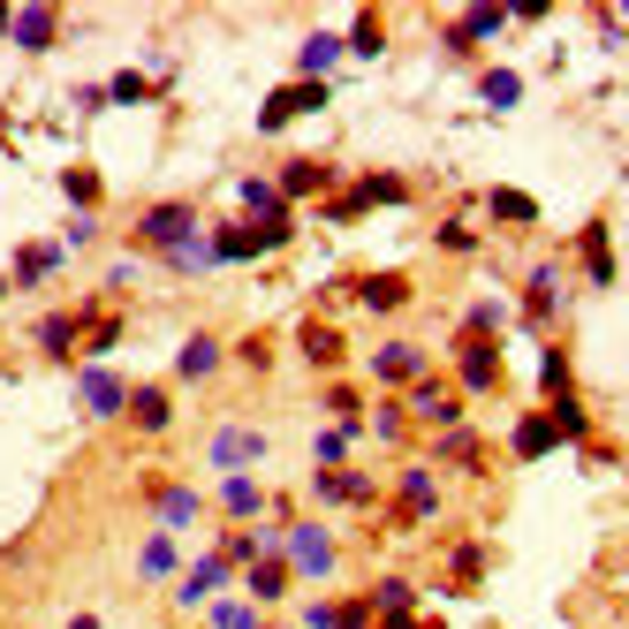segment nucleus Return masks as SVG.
Returning a JSON list of instances; mask_svg holds the SVG:
<instances>
[{
	"label": "nucleus",
	"mask_w": 629,
	"mask_h": 629,
	"mask_svg": "<svg viewBox=\"0 0 629 629\" xmlns=\"http://www.w3.org/2000/svg\"><path fill=\"white\" fill-rule=\"evenodd\" d=\"M281 592H289V561L258 554V561H251V600H281Z\"/></svg>",
	"instance_id": "6ab92c4d"
},
{
	"label": "nucleus",
	"mask_w": 629,
	"mask_h": 629,
	"mask_svg": "<svg viewBox=\"0 0 629 629\" xmlns=\"http://www.w3.org/2000/svg\"><path fill=\"white\" fill-rule=\"evenodd\" d=\"M281 554H289V569H304V577H326V569H334V539H326L318 523H297V531L281 539Z\"/></svg>",
	"instance_id": "7ed1b4c3"
},
{
	"label": "nucleus",
	"mask_w": 629,
	"mask_h": 629,
	"mask_svg": "<svg viewBox=\"0 0 629 629\" xmlns=\"http://www.w3.org/2000/svg\"><path fill=\"white\" fill-rule=\"evenodd\" d=\"M174 561H182V554H174V531H159L153 546H145V561H137V569H145V577H167Z\"/></svg>",
	"instance_id": "7c9ffc66"
},
{
	"label": "nucleus",
	"mask_w": 629,
	"mask_h": 629,
	"mask_svg": "<svg viewBox=\"0 0 629 629\" xmlns=\"http://www.w3.org/2000/svg\"><path fill=\"white\" fill-rule=\"evenodd\" d=\"M546 448H561V433H554V418H523V425H516V456L531 463V456H546Z\"/></svg>",
	"instance_id": "f3484780"
},
{
	"label": "nucleus",
	"mask_w": 629,
	"mask_h": 629,
	"mask_svg": "<svg viewBox=\"0 0 629 629\" xmlns=\"http://www.w3.org/2000/svg\"><path fill=\"white\" fill-rule=\"evenodd\" d=\"M584 266H592V281H615V251H607V228H592V235H584Z\"/></svg>",
	"instance_id": "cd10ccee"
},
{
	"label": "nucleus",
	"mask_w": 629,
	"mask_h": 629,
	"mask_svg": "<svg viewBox=\"0 0 629 629\" xmlns=\"http://www.w3.org/2000/svg\"><path fill=\"white\" fill-rule=\"evenodd\" d=\"M137 243L159 251V258H174L182 243H197V213H190V205H153V213L137 220Z\"/></svg>",
	"instance_id": "f257e3e1"
},
{
	"label": "nucleus",
	"mask_w": 629,
	"mask_h": 629,
	"mask_svg": "<svg viewBox=\"0 0 629 629\" xmlns=\"http://www.w3.org/2000/svg\"><path fill=\"white\" fill-rule=\"evenodd\" d=\"M402 297H410V289H402L395 274H372V281H364V312H395Z\"/></svg>",
	"instance_id": "a878e982"
},
{
	"label": "nucleus",
	"mask_w": 629,
	"mask_h": 629,
	"mask_svg": "<svg viewBox=\"0 0 629 629\" xmlns=\"http://www.w3.org/2000/svg\"><path fill=\"white\" fill-rule=\"evenodd\" d=\"M61 190H69L76 205H99V174H92V167H69V174H61Z\"/></svg>",
	"instance_id": "72a5a7b5"
},
{
	"label": "nucleus",
	"mask_w": 629,
	"mask_h": 629,
	"mask_svg": "<svg viewBox=\"0 0 629 629\" xmlns=\"http://www.w3.org/2000/svg\"><path fill=\"white\" fill-rule=\"evenodd\" d=\"M379 629H418V622L410 615H379Z\"/></svg>",
	"instance_id": "e433bc0d"
},
{
	"label": "nucleus",
	"mask_w": 629,
	"mask_h": 629,
	"mask_svg": "<svg viewBox=\"0 0 629 629\" xmlns=\"http://www.w3.org/2000/svg\"><path fill=\"white\" fill-rule=\"evenodd\" d=\"M418 364H425V356H418V349H410V341H387V349H379V356H372V372H379V379H387V387H402V379H418Z\"/></svg>",
	"instance_id": "9b49d317"
},
{
	"label": "nucleus",
	"mask_w": 629,
	"mask_h": 629,
	"mask_svg": "<svg viewBox=\"0 0 629 629\" xmlns=\"http://www.w3.org/2000/svg\"><path fill=\"white\" fill-rule=\"evenodd\" d=\"M341 61V38L334 31H312L304 38V53H297V69H304V84H326V69Z\"/></svg>",
	"instance_id": "1a4fd4ad"
},
{
	"label": "nucleus",
	"mask_w": 629,
	"mask_h": 629,
	"mask_svg": "<svg viewBox=\"0 0 629 629\" xmlns=\"http://www.w3.org/2000/svg\"><path fill=\"white\" fill-rule=\"evenodd\" d=\"M69 629H99V622H92V615H76V622H69Z\"/></svg>",
	"instance_id": "58836bf2"
},
{
	"label": "nucleus",
	"mask_w": 629,
	"mask_h": 629,
	"mask_svg": "<svg viewBox=\"0 0 629 629\" xmlns=\"http://www.w3.org/2000/svg\"><path fill=\"white\" fill-rule=\"evenodd\" d=\"M356 433H364V425H349V418H341V425H334V433H318V463H326V471H334V463H341V456H349V440H356Z\"/></svg>",
	"instance_id": "c756f323"
},
{
	"label": "nucleus",
	"mask_w": 629,
	"mask_h": 629,
	"mask_svg": "<svg viewBox=\"0 0 629 629\" xmlns=\"http://www.w3.org/2000/svg\"><path fill=\"white\" fill-rule=\"evenodd\" d=\"M61 258H69V243H31V251L15 258V281H46Z\"/></svg>",
	"instance_id": "dca6fc26"
},
{
	"label": "nucleus",
	"mask_w": 629,
	"mask_h": 629,
	"mask_svg": "<svg viewBox=\"0 0 629 629\" xmlns=\"http://www.w3.org/2000/svg\"><path fill=\"white\" fill-rule=\"evenodd\" d=\"M8 31H15V15H8V8H0V38H8Z\"/></svg>",
	"instance_id": "4c0bfd02"
},
{
	"label": "nucleus",
	"mask_w": 629,
	"mask_h": 629,
	"mask_svg": "<svg viewBox=\"0 0 629 629\" xmlns=\"http://www.w3.org/2000/svg\"><path fill=\"white\" fill-rule=\"evenodd\" d=\"M516 99H523V76L516 69H493L485 76V107H516Z\"/></svg>",
	"instance_id": "bb28decb"
},
{
	"label": "nucleus",
	"mask_w": 629,
	"mask_h": 629,
	"mask_svg": "<svg viewBox=\"0 0 629 629\" xmlns=\"http://www.w3.org/2000/svg\"><path fill=\"white\" fill-rule=\"evenodd\" d=\"M318 500H349V508H364V500H372V477H364V471H318Z\"/></svg>",
	"instance_id": "9d476101"
},
{
	"label": "nucleus",
	"mask_w": 629,
	"mask_h": 629,
	"mask_svg": "<svg viewBox=\"0 0 629 629\" xmlns=\"http://www.w3.org/2000/svg\"><path fill=\"white\" fill-rule=\"evenodd\" d=\"M485 205H493V220H531V213H539V205H531L523 190H493Z\"/></svg>",
	"instance_id": "2f4dec72"
},
{
	"label": "nucleus",
	"mask_w": 629,
	"mask_h": 629,
	"mask_svg": "<svg viewBox=\"0 0 629 629\" xmlns=\"http://www.w3.org/2000/svg\"><path fill=\"white\" fill-rule=\"evenodd\" d=\"M402 197H410V190H402L395 174H372V182H356V190H349V197H341L334 213L349 220V213H364V205H402Z\"/></svg>",
	"instance_id": "39448f33"
},
{
	"label": "nucleus",
	"mask_w": 629,
	"mask_h": 629,
	"mask_svg": "<svg viewBox=\"0 0 629 629\" xmlns=\"http://www.w3.org/2000/svg\"><path fill=\"white\" fill-rule=\"evenodd\" d=\"M190 523H197V493L159 485V531H190Z\"/></svg>",
	"instance_id": "ddd939ff"
},
{
	"label": "nucleus",
	"mask_w": 629,
	"mask_h": 629,
	"mask_svg": "<svg viewBox=\"0 0 629 629\" xmlns=\"http://www.w3.org/2000/svg\"><path fill=\"white\" fill-rule=\"evenodd\" d=\"M130 425H137V433H167V395H159V387H137V395H130Z\"/></svg>",
	"instance_id": "2eb2a0df"
},
{
	"label": "nucleus",
	"mask_w": 629,
	"mask_h": 629,
	"mask_svg": "<svg viewBox=\"0 0 629 629\" xmlns=\"http://www.w3.org/2000/svg\"><path fill=\"white\" fill-rule=\"evenodd\" d=\"M500 379V356H493V341H471L463 349V387H493Z\"/></svg>",
	"instance_id": "4be33fe9"
},
{
	"label": "nucleus",
	"mask_w": 629,
	"mask_h": 629,
	"mask_svg": "<svg viewBox=\"0 0 629 629\" xmlns=\"http://www.w3.org/2000/svg\"><path fill=\"white\" fill-rule=\"evenodd\" d=\"M220 508H228V516H243V523H251V516H258V508H266V493H258V485H251V477H243V471H228V485H220Z\"/></svg>",
	"instance_id": "4468645a"
},
{
	"label": "nucleus",
	"mask_w": 629,
	"mask_h": 629,
	"mask_svg": "<svg viewBox=\"0 0 629 629\" xmlns=\"http://www.w3.org/2000/svg\"><path fill=\"white\" fill-rule=\"evenodd\" d=\"M235 197H243V213H258V228H266V220H289V213H281V190H274L266 174H243Z\"/></svg>",
	"instance_id": "6e6552de"
},
{
	"label": "nucleus",
	"mask_w": 629,
	"mask_h": 629,
	"mask_svg": "<svg viewBox=\"0 0 629 629\" xmlns=\"http://www.w3.org/2000/svg\"><path fill=\"white\" fill-rule=\"evenodd\" d=\"M213 629H258V615H251L243 600H220V607H213Z\"/></svg>",
	"instance_id": "f704fd0d"
},
{
	"label": "nucleus",
	"mask_w": 629,
	"mask_h": 629,
	"mask_svg": "<svg viewBox=\"0 0 629 629\" xmlns=\"http://www.w3.org/2000/svg\"><path fill=\"white\" fill-rule=\"evenodd\" d=\"M0 297H8V281H0Z\"/></svg>",
	"instance_id": "ea45409f"
},
{
	"label": "nucleus",
	"mask_w": 629,
	"mask_h": 629,
	"mask_svg": "<svg viewBox=\"0 0 629 629\" xmlns=\"http://www.w3.org/2000/svg\"><path fill=\"white\" fill-rule=\"evenodd\" d=\"M258 448H266V440H258V433H243V425H228V433L213 440V456H220L228 471H235V463H258Z\"/></svg>",
	"instance_id": "a211bd4d"
},
{
	"label": "nucleus",
	"mask_w": 629,
	"mask_h": 629,
	"mask_svg": "<svg viewBox=\"0 0 629 629\" xmlns=\"http://www.w3.org/2000/svg\"><path fill=\"white\" fill-rule=\"evenodd\" d=\"M38 349H46V356H69V349H76V318H46V326H38Z\"/></svg>",
	"instance_id": "c85d7f7f"
},
{
	"label": "nucleus",
	"mask_w": 629,
	"mask_h": 629,
	"mask_svg": "<svg viewBox=\"0 0 629 629\" xmlns=\"http://www.w3.org/2000/svg\"><path fill=\"white\" fill-rule=\"evenodd\" d=\"M410 410H418V418H433V425H456V395H448V387H433V379H418V387H410Z\"/></svg>",
	"instance_id": "f8f14e48"
},
{
	"label": "nucleus",
	"mask_w": 629,
	"mask_h": 629,
	"mask_svg": "<svg viewBox=\"0 0 629 629\" xmlns=\"http://www.w3.org/2000/svg\"><path fill=\"white\" fill-rule=\"evenodd\" d=\"M76 395H84V418H122V410H130V387H122L107 364H84V372H76Z\"/></svg>",
	"instance_id": "f03ea898"
},
{
	"label": "nucleus",
	"mask_w": 629,
	"mask_h": 629,
	"mask_svg": "<svg viewBox=\"0 0 629 629\" xmlns=\"http://www.w3.org/2000/svg\"><path fill=\"white\" fill-rule=\"evenodd\" d=\"M402 508H410V516H433V508H440V485H433V471H410V477H402Z\"/></svg>",
	"instance_id": "5701e85b"
},
{
	"label": "nucleus",
	"mask_w": 629,
	"mask_h": 629,
	"mask_svg": "<svg viewBox=\"0 0 629 629\" xmlns=\"http://www.w3.org/2000/svg\"><path fill=\"white\" fill-rule=\"evenodd\" d=\"M304 622L312 629H372V607H364V600H341V607L318 600V607H304Z\"/></svg>",
	"instance_id": "0eeeda50"
},
{
	"label": "nucleus",
	"mask_w": 629,
	"mask_h": 629,
	"mask_svg": "<svg viewBox=\"0 0 629 629\" xmlns=\"http://www.w3.org/2000/svg\"><path fill=\"white\" fill-rule=\"evenodd\" d=\"M554 304H561V281L539 266V274H531V297H523V312H531V318H554Z\"/></svg>",
	"instance_id": "b1692460"
},
{
	"label": "nucleus",
	"mask_w": 629,
	"mask_h": 629,
	"mask_svg": "<svg viewBox=\"0 0 629 629\" xmlns=\"http://www.w3.org/2000/svg\"><path fill=\"white\" fill-rule=\"evenodd\" d=\"M304 349H312L318 364H326V356H334V349H341V341H334V334H326V326H312V334H304Z\"/></svg>",
	"instance_id": "c9c22d12"
},
{
	"label": "nucleus",
	"mask_w": 629,
	"mask_h": 629,
	"mask_svg": "<svg viewBox=\"0 0 629 629\" xmlns=\"http://www.w3.org/2000/svg\"><path fill=\"white\" fill-rule=\"evenodd\" d=\"M274 190H289V197H312V190H326V167H318V159H289Z\"/></svg>",
	"instance_id": "aec40b11"
},
{
	"label": "nucleus",
	"mask_w": 629,
	"mask_h": 629,
	"mask_svg": "<svg viewBox=\"0 0 629 629\" xmlns=\"http://www.w3.org/2000/svg\"><path fill=\"white\" fill-rule=\"evenodd\" d=\"M539 387H546V395H554V402H569V364H561V356H554V349H546V356H539Z\"/></svg>",
	"instance_id": "473e14b6"
},
{
	"label": "nucleus",
	"mask_w": 629,
	"mask_h": 629,
	"mask_svg": "<svg viewBox=\"0 0 629 629\" xmlns=\"http://www.w3.org/2000/svg\"><path fill=\"white\" fill-rule=\"evenodd\" d=\"M174 372H182V379H213V372H220V341H213V334H190V341L174 349Z\"/></svg>",
	"instance_id": "423d86ee"
},
{
	"label": "nucleus",
	"mask_w": 629,
	"mask_h": 629,
	"mask_svg": "<svg viewBox=\"0 0 629 629\" xmlns=\"http://www.w3.org/2000/svg\"><path fill=\"white\" fill-rule=\"evenodd\" d=\"M228 569H235L228 554H205V561H197V569L182 577V607H205V600H213V592L228 584Z\"/></svg>",
	"instance_id": "20e7f679"
},
{
	"label": "nucleus",
	"mask_w": 629,
	"mask_h": 629,
	"mask_svg": "<svg viewBox=\"0 0 629 629\" xmlns=\"http://www.w3.org/2000/svg\"><path fill=\"white\" fill-rule=\"evenodd\" d=\"M500 23H508V15H500V8H471V15H463V23H456V38H448V46H456V53H463V46H477V38H493V31H500Z\"/></svg>",
	"instance_id": "412c9836"
},
{
	"label": "nucleus",
	"mask_w": 629,
	"mask_h": 629,
	"mask_svg": "<svg viewBox=\"0 0 629 629\" xmlns=\"http://www.w3.org/2000/svg\"><path fill=\"white\" fill-rule=\"evenodd\" d=\"M15 38H23V46L38 53V46L53 38V8H23V15H15Z\"/></svg>",
	"instance_id": "393cba45"
}]
</instances>
